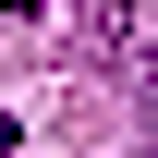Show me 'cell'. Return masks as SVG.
<instances>
[{"label":"cell","mask_w":158,"mask_h":158,"mask_svg":"<svg viewBox=\"0 0 158 158\" xmlns=\"http://www.w3.org/2000/svg\"><path fill=\"white\" fill-rule=\"evenodd\" d=\"M146 110H158V73H146ZM146 158H158V122H146Z\"/></svg>","instance_id":"1"},{"label":"cell","mask_w":158,"mask_h":158,"mask_svg":"<svg viewBox=\"0 0 158 158\" xmlns=\"http://www.w3.org/2000/svg\"><path fill=\"white\" fill-rule=\"evenodd\" d=\"M0 12H49V0H0Z\"/></svg>","instance_id":"2"},{"label":"cell","mask_w":158,"mask_h":158,"mask_svg":"<svg viewBox=\"0 0 158 158\" xmlns=\"http://www.w3.org/2000/svg\"><path fill=\"white\" fill-rule=\"evenodd\" d=\"M0 158H12V110H0Z\"/></svg>","instance_id":"3"}]
</instances>
